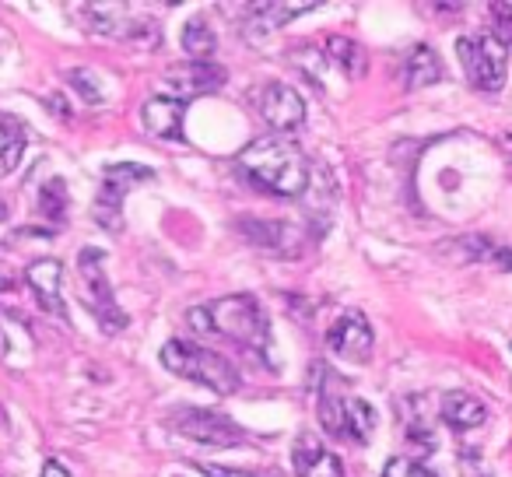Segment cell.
<instances>
[{"label": "cell", "mask_w": 512, "mask_h": 477, "mask_svg": "<svg viewBox=\"0 0 512 477\" xmlns=\"http://www.w3.org/2000/svg\"><path fill=\"white\" fill-rule=\"evenodd\" d=\"M186 323L200 337H221L271 362V316L256 295H225L186 313Z\"/></svg>", "instance_id": "1"}, {"label": "cell", "mask_w": 512, "mask_h": 477, "mask_svg": "<svg viewBox=\"0 0 512 477\" xmlns=\"http://www.w3.org/2000/svg\"><path fill=\"white\" fill-rule=\"evenodd\" d=\"M239 165L260 190L274 193V197L295 200L309 190V162L299 144L285 134L256 137L239 151Z\"/></svg>", "instance_id": "2"}, {"label": "cell", "mask_w": 512, "mask_h": 477, "mask_svg": "<svg viewBox=\"0 0 512 477\" xmlns=\"http://www.w3.org/2000/svg\"><path fill=\"white\" fill-rule=\"evenodd\" d=\"M323 379H316V411H320V425L337 439L351 442H369L376 432V407L362 397H348L341 379L330 369L316 365Z\"/></svg>", "instance_id": "3"}, {"label": "cell", "mask_w": 512, "mask_h": 477, "mask_svg": "<svg viewBox=\"0 0 512 477\" xmlns=\"http://www.w3.org/2000/svg\"><path fill=\"white\" fill-rule=\"evenodd\" d=\"M162 365L179 379H190V383H200L214 393H235L239 390V369L228 362L225 355L204 348V344L183 341V337H172L162 348Z\"/></svg>", "instance_id": "4"}, {"label": "cell", "mask_w": 512, "mask_h": 477, "mask_svg": "<svg viewBox=\"0 0 512 477\" xmlns=\"http://www.w3.org/2000/svg\"><path fill=\"white\" fill-rule=\"evenodd\" d=\"M456 57H460L463 74H467V81L477 92L495 95L505 88V78H509V50L491 32L460 36L456 39Z\"/></svg>", "instance_id": "5"}, {"label": "cell", "mask_w": 512, "mask_h": 477, "mask_svg": "<svg viewBox=\"0 0 512 477\" xmlns=\"http://www.w3.org/2000/svg\"><path fill=\"white\" fill-rule=\"evenodd\" d=\"M78 271H81V281H85V306L92 309V316L102 323V330H106V334H116V330L127 327V313L116 306L113 285H109L106 250H99V246L81 250Z\"/></svg>", "instance_id": "6"}, {"label": "cell", "mask_w": 512, "mask_h": 477, "mask_svg": "<svg viewBox=\"0 0 512 477\" xmlns=\"http://www.w3.org/2000/svg\"><path fill=\"white\" fill-rule=\"evenodd\" d=\"M169 428L190 442H204V446H242L246 442V432L214 407H176L169 414Z\"/></svg>", "instance_id": "7"}, {"label": "cell", "mask_w": 512, "mask_h": 477, "mask_svg": "<svg viewBox=\"0 0 512 477\" xmlns=\"http://www.w3.org/2000/svg\"><path fill=\"white\" fill-rule=\"evenodd\" d=\"M144 179H155V169L134 165V162L106 165L99 197H95V211H92L95 221H99L106 232H120L123 228V200H127V193L134 190L137 183H144Z\"/></svg>", "instance_id": "8"}, {"label": "cell", "mask_w": 512, "mask_h": 477, "mask_svg": "<svg viewBox=\"0 0 512 477\" xmlns=\"http://www.w3.org/2000/svg\"><path fill=\"white\" fill-rule=\"evenodd\" d=\"M228 81V71L218 64H211V60H186V64H176L165 71L162 85L169 88L172 99L186 102L190 106V99H200V95H211L218 92L221 85Z\"/></svg>", "instance_id": "9"}, {"label": "cell", "mask_w": 512, "mask_h": 477, "mask_svg": "<svg viewBox=\"0 0 512 477\" xmlns=\"http://www.w3.org/2000/svg\"><path fill=\"white\" fill-rule=\"evenodd\" d=\"M372 341H376V337H372L369 320H365V313H358V309H344L327 330V348L334 351L337 358H344V362H369Z\"/></svg>", "instance_id": "10"}, {"label": "cell", "mask_w": 512, "mask_h": 477, "mask_svg": "<svg viewBox=\"0 0 512 477\" xmlns=\"http://www.w3.org/2000/svg\"><path fill=\"white\" fill-rule=\"evenodd\" d=\"M260 116H264L274 134L288 137L292 130H299L306 123V99L292 85H285V81H271L260 92Z\"/></svg>", "instance_id": "11"}, {"label": "cell", "mask_w": 512, "mask_h": 477, "mask_svg": "<svg viewBox=\"0 0 512 477\" xmlns=\"http://www.w3.org/2000/svg\"><path fill=\"white\" fill-rule=\"evenodd\" d=\"M85 25L95 36L116 39V43H134V39H144V36H151V39L158 36L148 18L127 15V8H116V4H92V8H85Z\"/></svg>", "instance_id": "12"}, {"label": "cell", "mask_w": 512, "mask_h": 477, "mask_svg": "<svg viewBox=\"0 0 512 477\" xmlns=\"http://www.w3.org/2000/svg\"><path fill=\"white\" fill-rule=\"evenodd\" d=\"M25 281H29L32 295H36L39 309H46L50 316H57L60 323H71L64 302V264L53 257H39L25 267Z\"/></svg>", "instance_id": "13"}, {"label": "cell", "mask_w": 512, "mask_h": 477, "mask_svg": "<svg viewBox=\"0 0 512 477\" xmlns=\"http://www.w3.org/2000/svg\"><path fill=\"white\" fill-rule=\"evenodd\" d=\"M183 116L186 102L172 99V95H151L141 106V123L151 137L158 141H183Z\"/></svg>", "instance_id": "14"}, {"label": "cell", "mask_w": 512, "mask_h": 477, "mask_svg": "<svg viewBox=\"0 0 512 477\" xmlns=\"http://www.w3.org/2000/svg\"><path fill=\"white\" fill-rule=\"evenodd\" d=\"M292 470L295 477H344V467L320 435H299L292 446Z\"/></svg>", "instance_id": "15"}, {"label": "cell", "mask_w": 512, "mask_h": 477, "mask_svg": "<svg viewBox=\"0 0 512 477\" xmlns=\"http://www.w3.org/2000/svg\"><path fill=\"white\" fill-rule=\"evenodd\" d=\"M239 232L246 235L249 243L260 246V250H271V253H288L295 257L299 246H295V228L285 225V221H264V218H242L239 221Z\"/></svg>", "instance_id": "16"}, {"label": "cell", "mask_w": 512, "mask_h": 477, "mask_svg": "<svg viewBox=\"0 0 512 477\" xmlns=\"http://www.w3.org/2000/svg\"><path fill=\"white\" fill-rule=\"evenodd\" d=\"M439 411H442V421H446L449 428H456V432H470V428H477L484 418H488L481 400L470 397V393H463V390L446 393Z\"/></svg>", "instance_id": "17"}, {"label": "cell", "mask_w": 512, "mask_h": 477, "mask_svg": "<svg viewBox=\"0 0 512 477\" xmlns=\"http://www.w3.org/2000/svg\"><path fill=\"white\" fill-rule=\"evenodd\" d=\"M25 144H29L25 123L11 113H0V179L18 169V162L25 155Z\"/></svg>", "instance_id": "18"}, {"label": "cell", "mask_w": 512, "mask_h": 477, "mask_svg": "<svg viewBox=\"0 0 512 477\" xmlns=\"http://www.w3.org/2000/svg\"><path fill=\"white\" fill-rule=\"evenodd\" d=\"M435 81H442L439 53L425 43L414 46V50L407 53V64H404V85L407 88H428V85H435Z\"/></svg>", "instance_id": "19"}, {"label": "cell", "mask_w": 512, "mask_h": 477, "mask_svg": "<svg viewBox=\"0 0 512 477\" xmlns=\"http://www.w3.org/2000/svg\"><path fill=\"white\" fill-rule=\"evenodd\" d=\"M313 8H316V4H260V8H249L253 15H249L246 36L260 39V32L278 29V25L292 22L295 15H302V11H313Z\"/></svg>", "instance_id": "20"}, {"label": "cell", "mask_w": 512, "mask_h": 477, "mask_svg": "<svg viewBox=\"0 0 512 477\" xmlns=\"http://www.w3.org/2000/svg\"><path fill=\"white\" fill-rule=\"evenodd\" d=\"M183 50L190 53L193 60H207L218 50V36H214L211 22H207L204 15H193L190 22L183 25Z\"/></svg>", "instance_id": "21"}, {"label": "cell", "mask_w": 512, "mask_h": 477, "mask_svg": "<svg viewBox=\"0 0 512 477\" xmlns=\"http://www.w3.org/2000/svg\"><path fill=\"white\" fill-rule=\"evenodd\" d=\"M327 57L334 67H341L348 78H358L365 74V53L355 39H344V36H330L327 39Z\"/></svg>", "instance_id": "22"}, {"label": "cell", "mask_w": 512, "mask_h": 477, "mask_svg": "<svg viewBox=\"0 0 512 477\" xmlns=\"http://www.w3.org/2000/svg\"><path fill=\"white\" fill-rule=\"evenodd\" d=\"M39 214L53 225H64L67 221V186L64 179H46L39 186Z\"/></svg>", "instance_id": "23"}, {"label": "cell", "mask_w": 512, "mask_h": 477, "mask_svg": "<svg viewBox=\"0 0 512 477\" xmlns=\"http://www.w3.org/2000/svg\"><path fill=\"white\" fill-rule=\"evenodd\" d=\"M491 25H495L491 36H495L505 50H512V4H491Z\"/></svg>", "instance_id": "24"}, {"label": "cell", "mask_w": 512, "mask_h": 477, "mask_svg": "<svg viewBox=\"0 0 512 477\" xmlns=\"http://www.w3.org/2000/svg\"><path fill=\"white\" fill-rule=\"evenodd\" d=\"M71 85L78 88V92L85 95L88 102H95V106H99V102H106V95H102V88H99V81H95V74L92 71L85 74V67H74V71H71Z\"/></svg>", "instance_id": "25"}, {"label": "cell", "mask_w": 512, "mask_h": 477, "mask_svg": "<svg viewBox=\"0 0 512 477\" xmlns=\"http://www.w3.org/2000/svg\"><path fill=\"white\" fill-rule=\"evenodd\" d=\"M383 477H439L435 470H428L425 463H414V460H390L383 470Z\"/></svg>", "instance_id": "26"}, {"label": "cell", "mask_w": 512, "mask_h": 477, "mask_svg": "<svg viewBox=\"0 0 512 477\" xmlns=\"http://www.w3.org/2000/svg\"><path fill=\"white\" fill-rule=\"evenodd\" d=\"M477 253H484V257H491V260H498V264L505 267V271H512V250H505V246H484L481 243V250Z\"/></svg>", "instance_id": "27"}, {"label": "cell", "mask_w": 512, "mask_h": 477, "mask_svg": "<svg viewBox=\"0 0 512 477\" xmlns=\"http://www.w3.org/2000/svg\"><path fill=\"white\" fill-rule=\"evenodd\" d=\"M200 470H204L207 477H256L249 474V470H225V467H211V463H197Z\"/></svg>", "instance_id": "28"}, {"label": "cell", "mask_w": 512, "mask_h": 477, "mask_svg": "<svg viewBox=\"0 0 512 477\" xmlns=\"http://www.w3.org/2000/svg\"><path fill=\"white\" fill-rule=\"evenodd\" d=\"M39 477H71V470H67L60 460H46L43 463V474H39Z\"/></svg>", "instance_id": "29"}, {"label": "cell", "mask_w": 512, "mask_h": 477, "mask_svg": "<svg viewBox=\"0 0 512 477\" xmlns=\"http://www.w3.org/2000/svg\"><path fill=\"white\" fill-rule=\"evenodd\" d=\"M18 285V278H15V271H11L8 264H0V292H11V288Z\"/></svg>", "instance_id": "30"}, {"label": "cell", "mask_w": 512, "mask_h": 477, "mask_svg": "<svg viewBox=\"0 0 512 477\" xmlns=\"http://www.w3.org/2000/svg\"><path fill=\"white\" fill-rule=\"evenodd\" d=\"M4 214H8V207H4V204H0V218H4Z\"/></svg>", "instance_id": "31"}, {"label": "cell", "mask_w": 512, "mask_h": 477, "mask_svg": "<svg viewBox=\"0 0 512 477\" xmlns=\"http://www.w3.org/2000/svg\"><path fill=\"white\" fill-rule=\"evenodd\" d=\"M505 144H509V151H512V134H509V137H505Z\"/></svg>", "instance_id": "32"}, {"label": "cell", "mask_w": 512, "mask_h": 477, "mask_svg": "<svg viewBox=\"0 0 512 477\" xmlns=\"http://www.w3.org/2000/svg\"><path fill=\"white\" fill-rule=\"evenodd\" d=\"M0 477H4V470H0Z\"/></svg>", "instance_id": "33"}]
</instances>
